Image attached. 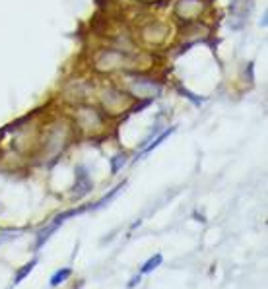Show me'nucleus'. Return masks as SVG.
Here are the masks:
<instances>
[{
  "label": "nucleus",
  "mask_w": 268,
  "mask_h": 289,
  "mask_svg": "<svg viewBox=\"0 0 268 289\" xmlns=\"http://www.w3.org/2000/svg\"><path fill=\"white\" fill-rule=\"evenodd\" d=\"M70 276H72V270H70V268H60V270H56L55 274L51 276V285H53V287H56V285L64 283Z\"/></svg>",
  "instance_id": "nucleus-1"
},
{
  "label": "nucleus",
  "mask_w": 268,
  "mask_h": 289,
  "mask_svg": "<svg viewBox=\"0 0 268 289\" xmlns=\"http://www.w3.org/2000/svg\"><path fill=\"white\" fill-rule=\"evenodd\" d=\"M35 264H37V258H34V260H29L27 264H23L18 272H16V276H14V283H20L22 279H25L29 274H31V270L35 268Z\"/></svg>",
  "instance_id": "nucleus-2"
},
{
  "label": "nucleus",
  "mask_w": 268,
  "mask_h": 289,
  "mask_svg": "<svg viewBox=\"0 0 268 289\" xmlns=\"http://www.w3.org/2000/svg\"><path fill=\"white\" fill-rule=\"evenodd\" d=\"M161 262H163V256H161V255H154L152 258H148V260H146L144 266L140 268V274H150V272H154V270H156V268L159 266Z\"/></svg>",
  "instance_id": "nucleus-3"
},
{
  "label": "nucleus",
  "mask_w": 268,
  "mask_h": 289,
  "mask_svg": "<svg viewBox=\"0 0 268 289\" xmlns=\"http://www.w3.org/2000/svg\"><path fill=\"white\" fill-rule=\"evenodd\" d=\"M56 227H58V225H55V223H53L51 227H47V229H43L41 233L37 235V243H35V246H37V248H39V246H43V243H45V241H47V239H49V237H51V233L55 231Z\"/></svg>",
  "instance_id": "nucleus-4"
},
{
  "label": "nucleus",
  "mask_w": 268,
  "mask_h": 289,
  "mask_svg": "<svg viewBox=\"0 0 268 289\" xmlns=\"http://www.w3.org/2000/svg\"><path fill=\"white\" fill-rule=\"evenodd\" d=\"M123 163H124V156L115 157V159H113V173H117V171H119V167L123 165Z\"/></svg>",
  "instance_id": "nucleus-5"
},
{
  "label": "nucleus",
  "mask_w": 268,
  "mask_h": 289,
  "mask_svg": "<svg viewBox=\"0 0 268 289\" xmlns=\"http://www.w3.org/2000/svg\"><path fill=\"white\" fill-rule=\"evenodd\" d=\"M140 279H142V274H140V276H134V278L128 281V287H134L136 283H140Z\"/></svg>",
  "instance_id": "nucleus-6"
}]
</instances>
